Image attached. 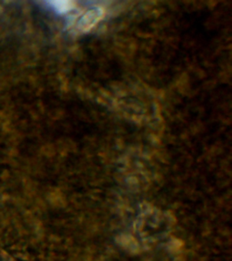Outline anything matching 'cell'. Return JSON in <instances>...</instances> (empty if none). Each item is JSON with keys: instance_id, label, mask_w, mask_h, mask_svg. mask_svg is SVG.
<instances>
[{"instance_id": "1", "label": "cell", "mask_w": 232, "mask_h": 261, "mask_svg": "<svg viewBox=\"0 0 232 261\" xmlns=\"http://www.w3.org/2000/svg\"><path fill=\"white\" fill-rule=\"evenodd\" d=\"M105 15H106V12H105L104 8H99V7L92 8L88 11H86L80 17V19L76 23L75 29L78 32L82 33V34L88 32L91 29H94L100 21L102 20Z\"/></svg>"}, {"instance_id": "2", "label": "cell", "mask_w": 232, "mask_h": 261, "mask_svg": "<svg viewBox=\"0 0 232 261\" xmlns=\"http://www.w3.org/2000/svg\"><path fill=\"white\" fill-rule=\"evenodd\" d=\"M52 4H53L54 8L57 9V12L61 13V14L69 12L70 10L73 8V2L65 1V0L56 1V2H53Z\"/></svg>"}]
</instances>
